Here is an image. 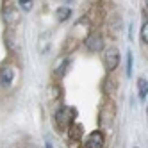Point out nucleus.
Masks as SVG:
<instances>
[{"instance_id": "nucleus-13", "label": "nucleus", "mask_w": 148, "mask_h": 148, "mask_svg": "<svg viewBox=\"0 0 148 148\" xmlns=\"http://www.w3.org/2000/svg\"><path fill=\"white\" fill-rule=\"evenodd\" d=\"M68 64H70V62H68V61H64V64H62V66L57 70V75H64V73H66V68H68Z\"/></svg>"}, {"instance_id": "nucleus-12", "label": "nucleus", "mask_w": 148, "mask_h": 148, "mask_svg": "<svg viewBox=\"0 0 148 148\" xmlns=\"http://www.w3.org/2000/svg\"><path fill=\"white\" fill-rule=\"evenodd\" d=\"M127 75H132V52L127 54Z\"/></svg>"}, {"instance_id": "nucleus-6", "label": "nucleus", "mask_w": 148, "mask_h": 148, "mask_svg": "<svg viewBox=\"0 0 148 148\" xmlns=\"http://www.w3.org/2000/svg\"><path fill=\"white\" fill-rule=\"evenodd\" d=\"M68 137L71 141H79L82 137V125H77L75 121H73L70 127H68Z\"/></svg>"}, {"instance_id": "nucleus-17", "label": "nucleus", "mask_w": 148, "mask_h": 148, "mask_svg": "<svg viewBox=\"0 0 148 148\" xmlns=\"http://www.w3.org/2000/svg\"><path fill=\"white\" fill-rule=\"evenodd\" d=\"M146 118H148V105H146Z\"/></svg>"}, {"instance_id": "nucleus-11", "label": "nucleus", "mask_w": 148, "mask_h": 148, "mask_svg": "<svg viewBox=\"0 0 148 148\" xmlns=\"http://www.w3.org/2000/svg\"><path fill=\"white\" fill-rule=\"evenodd\" d=\"M18 4L23 11H30L32 9V0H18Z\"/></svg>"}, {"instance_id": "nucleus-3", "label": "nucleus", "mask_w": 148, "mask_h": 148, "mask_svg": "<svg viewBox=\"0 0 148 148\" xmlns=\"http://www.w3.org/2000/svg\"><path fill=\"white\" fill-rule=\"evenodd\" d=\"M103 145H105V137L102 130H93L84 141V148H103Z\"/></svg>"}, {"instance_id": "nucleus-15", "label": "nucleus", "mask_w": 148, "mask_h": 148, "mask_svg": "<svg viewBox=\"0 0 148 148\" xmlns=\"http://www.w3.org/2000/svg\"><path fill=\"white\" fill-rule=\"evenodd\" d=\"M45 148H52V145H50V141H47V145H45Z\"/></svg>"}, {"instance_id": "nucleus-8", "label": "nucleus", "mask_w": 148, "mask_h": 148, "mask_svg": "<svg viewBox=\"0 0 148 148\" xmlns=\"http://www.w3.org/2000/svg\"><path fill=\"white\" fill-rule=\"evenodd\" d=\"M56 14H57V20H59V22H64V20H68V18L71 16V9H70V7H59L57 11H56Z\"/></svg>"}, {"instance_id": "nucleus-5", "label": "nucleus", "mask_w": 148, "mask_h": 148, "mask_svg": "<svg viewBox=\"0 0 148 148\" xmlns=\"http://www.w3.org/2000/svg\"><path fill=\"white\" fill-rule=\"evenodd\" d=\"M13 79H14L13 68H4L2 71H0V86L2 88H9L13 84Z\"/></svg>"}, {"instance_id": "nucleus-10", "label": "nucleus", "mask_w": 148, "mask_h": 148, "mask_svg": "<svg viewBox=\"0 0 148 148\" xmlns=\"http://www.w3.org/2000/svg\"><path fill=\"white\" fill-rule=\"evenodd\" d=\"M141 41H143V43L145 45H148V22L146 23H143V27H141Z\"/></svg>"}, {"instance_id": "nucleus-16", "label": "nucleus", "mask_w": 148, "mask_h": 148, "mask_svg": "<svg viewBox=\"0 0 148 148\" xmlns=\"http://www.w3.org/2000/svg\"><path fill=\"white\" fill-rule=\"evenodd\" d=\"M145 5H146V9H148V0H145Z\"/></svg>"}, {"instance_id": "nucleus-4", "label": "nucleus", "mask_w": 148, "mask_h": 148, "mask_svg": "<svg viewBox=\"0 0 148 148\" xmlns=\"http://www.w3.org/2000/svg\"><path fill=\"white\" fill-rule=\"evenodd\" d=\"M86 47H88L91 52H100V50H103V38H102V34L93 32L91 36H88Z\"/></svg>"}, {"instance_id": "nucleus-2", "label": "nucleus", "mask_w": 148, "mask_h": 148, "mask_svg": "<svg viewBox=\"0 0 148 148\" xmlns=\"http://www.w3.org/2000/svg\"><path fill=\"white\" fill-rule=\"evenodd\" d=\"M103 62H105V70L107 71H114L120 64V52L116 50L114 47L107 48L103 54Z\"/></svg>"}, {"instance_id": "nucleus-1", "label": "nucleus", "mask_w": 148, "mask_h": 148, "mask_svg": "<svg viewBox=\"0 0 148 148\" xmlns=\"http://www.w3.org/2000/svg\"><path fill=\"white\" fill-rule=\"evenodd\" d=\"M75 118H77V111L73 107H61V109H57V112L54 116L56 125L59 129H66V130H68V127L75 121Z\"/></svg>"}, {"instance_id": "nucleus-14", "label": "nucleus", "mask_w": 148, "mask_h": 148, "mask_svg": "<svg viewBox=\"0 0 148 148\" xmlns=\"http://www.w3.org/2000/svg\"><path fill=\"white\" fill-rule=\"evenodd\" d=\"M57 97H59V88H57V86H54V89H52V98L57 100Z\"/></svg>"}, {"instance_id": "nucleus-7", "label": "nucleus", "mask_w": 148, "mask_h": 148, "mask_svg": "<svg viewBox=\"0 0 148 148\" xmlns=\"http://www.w3.org/2000/svg\"><path fill=\"white\" fill-rule=\"evenodd\" d=\"M137 91H139V98L141 100H145L148 97V80L145 77L137 79Z\"/></svg>"}, {"instance_id": "nucleus-9", "label": "nucleus", "mask_w": 148, "mask_h": 148, "mask_svg": "<svg viewBox=\"0 0 148 148\" xmlns=\"http://www.w3.org/2000/svg\"><path fill=\"white\" fill-rule=\"evenodd\" d=\"M4 18L7 20V22H14V20H16V13H14V9L7 7L5 11H4Z\"/></svg>"}]
</instances>
